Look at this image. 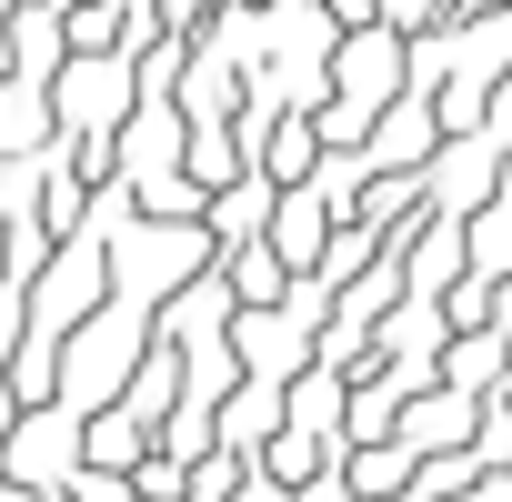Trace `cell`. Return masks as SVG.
Segmentation results:
<instances>
[{
  "instance_id": "6da1fadb",
  "label": "cell",
  "mask_w": 512,
  "mask_h": 502,
  "mask_svg": "<svg viewBox=\"0 0 512 502\" xmlns=\"http://www.w3.org/2000/svg\"><path fill=\"white\" fill-rule=\"evenodd\" d=\"M402 91H412V41H402L392 21H362V31L332 41V71H322V111H312V121H322L332 151H362L372 121H382Z\"/></svg>"
},
{
  "instance_id": "7a4b0ae2",
  "label": "cell",
  "mask_w": 512,
  "mask_h": 502,
  "mask_svg": "<svg viewBox=\"0 0 512 502\" xmlns=\"http://www.w3.org/2000/svg\"><path fill=\"white\" fill-rule=\"evenodd\" d=\"M221 262V241H211V221H121V241H111V302H141V312H161L181 282H201Z\"/></svg>"
},
{
  "instance_id": "3957f363",
  "label": "cell",
  "mask_w": 512,
  "mask_h": 502,
  "mask_svg": "<svg viewBox=\"0 0 512 502\" xmlns=\"http://www.w3.org/2000/svg\"><path fill=\"white\" fill-rule=\"evenodd\" d=\"M161 342V312H141V302H111V312H91L71 342H61V402H81V412H111L121 392H131V372H141V352Z\"/></svg>"
},
{
  "instance_id": "277c9868",
  "label": "cell",
  "mask_w": 512,
  "mask_h": 502,
  "mask_svg": "<svg viewBox=\"0 0 512 502\" xmlns=\"http://www.w3.org/2000/svg\"><path fill=\"white\" fill-rule=\"evenodd\" d=\"M141 111V51H71V71L51 81V121H61V141H81V151H101L111 161V131ZM121 181V171H111Z\"/></svg>"
},
{
  "instance_id": "5b68a950",
  "label": "cell",
  "mask_w": 512,
  "mask_h": 502,
  "mask_svg": "<svg viewBox=\"0 0 512 502\" xmlns=\"http://www.w3.org/2000/svg\"><path fill=\"white\" fill-rule=\"evenodd\" d=\"M81 462H91V412H81V402H31V412L11 422V442H0L11 492H61Z\"/></svg>"
},
{
  "instance_id": "8992f818",
  "label": "cell",
  "mask_w": 512,
  "mask_h": 502,
  "mask_svg": "<svg viewBox=\"0 0 512 502\" xmlns=\"http://www.w3.org/2000/svg\"><path fill=\"white\" fill-rule=\"evenodd\" d=\"M452 131H442V111H432V91H402L382 121H372V141H362V171L372 181H412V171H432V151H442Z\"/></svg>"
},
{
  "instance_id": "52a82bcc",
  "label": "cell",
  "mask_w": 512,
  "mask_h": 502,
  "mask_svg": "<svg viewBox=\"0 0 512 502\" xmlns=\"http://www.w3.org/2000/svg\"><path fill=\"white\" fill-rule=\"evenodd\" d=\"M502 161H512V151H502L492 131H452V141L432 151V171H422V191H432V211H452V221H472V211H482V201L502 191Z\"/></svg>"
},
{
  "instance_id": "ba28073f",
  "label": "cell",
  "mask_w": 512,
  "mask_h": 502,
  "mask_svg": "<svg viewBox=\"0 0 512 502\" xmlns=\"http://www.w3.org/2000/svg\"><path fill=\"white\" fill-rule=\"evenodd\" d=\"M111 171H121V181L191 171V111H181V101H141V111L111 131Z\"/></svg>"
},
{
  "instance_id": "9c48e42d",
  "label": "cell",
  "mask_w": 512,
  "mask_h": 502,
  "mask_svg": "<svg viewBox=\"0 0 512 502\" xmlns=\"http://www.w3.org/2000/svg\"><path fill=\"white\" fill-rule=\"evenodd\" d=\"M332 231H342V211L322 201V181H302V191H282V201H272V231H262V241L282 251L292 272H322V251H332Z\"/></svg>"
},
{
  "instance_id": "30bf717a",
  "label": "cell",
  "mask_w": 512,
  "mask_h": 502,
  "mask_svg": "<svg viewBox=\"0 0 512 502\" xmlns=\"http://www.w3.org/2000/svg\"><path fill=\"white\" fill-rule=\"evenodd\" d=\"M472 422H482V402H472V392H452V382H432V392H412V402H402L392 442H412V452L432 462V452H462V442H472Z\"/></svg>"
},
{
  "instance_id": "8fae6325",
  "label": "cell",
  "mask_w": 512,
  "mask_h": 502,
  "mask_svg": "<svg viewBox=\"0 0 512 502\" xmlns=\"http://www.w3.org/2000/svg\"><path fill=\"white\" fill-rule=\"evenodd\" d=\"M11 61H21V81H61V71H71L61 0H11Z\"/></svg>"
},
{
  "instance_id": "7c38bea8",
  "label": "cell",
  "mask_w": 512,
  "mask_h": 502,
  "mask_svg": "<svg viewBox=\"0 0 512 502\" xmlns=\"http://www.w3.org/2000/svg\"><path fill=\"white\" fill-rule=\"evenodd\" d=\"M322 161H332L322 121H312V111H282V121H272V141H262V161H251V171H262L272 191H302V181H322Z\"/></svg>"
},
{
  "instance_id": "4fadbf2b",
  "label": "cell",
  "mask_w": 512,
  "mask_h": 502,
  "mask_svg": "<svg viewBox=\"0 0 512 502\" xmlns=\"http://www.w3.org/2000/svg\"><path fill=\"white\" fill-rule=\"evenodd\" d=\"M221 282H231V302H241V312H272V302H292V282H302V272L282 262L272 241H231V251H221Z\"/></svg>"
},
{
  "instance_id": "5bb4252c",
  "label": "cell",
  "mask_w": 512,
  "mask_h": 502,
  "mask_svg": "<svg viewBox=\"0 0 512 502\" xmlns=\"http://www.w3.org/2000/svg\"><path fill=\"white\" fill-rule=\"evenodd\" d=\"M502 372H512V332H452V342H442V382H452V392L492 402Z\"/></svg>"
},
{
  "instance_id": "9a60e30c",
  "label": "cell",
  "mask_w": 512,
  "mask_h": 502,
  "mask_svg": "<svg viewBox=\"0 0 512 502\" xmlns=\"http://www.w3.org/2000/svg\"><path fill=\"white\" fill-rule=\"evenodd\" d=\"M51 81H0V161H31L51 151Z\"/></svg>"
},
{
  "instance_id": "2e32d148",
  "label": "cell",
  "mask_w": 512,
  "mask_h": 502,
  "mask_svg": "<svg viewBox=\"0 0 512 502\" xmlns=\"http://www.w3.org/2000/svg\"><path fill=\"white\" fill-rule=\"evenodd\" d=\"M272 201H282V191H272L262 171H241V181H221V191H211V211H201V221H211V241L231 251V241H262V231H272Z\"/></svg>"
},
{
  "instance_id": "e0dca14e",
  "label": "cell",
  "mask_w": 512,
  "mask_h": 502,
  "mask_svg": "<svg viewBox=\"0 0 512 502\" xmlns=\"http://www.w3.org/2000/svg\"><path fill=\"white\" fill-rule=\"evenodd\" d=\"M131 211H141V221H201L211 191H201L191 171H151V181H131Z\"/></svg>"
},
{
  "instance_id": "ac0fdd59",
  "label": "cell",
  "mask_w": 512,
  "mask_h": 502,
  "mask_svg": "<svg viewBox=\"0 0 512 502\" xmlns=\"http://www.w3.org/2000/svg\"><path fill=\"white\" fill-rule=\"evenodd\" d=\"M372 21H392L402 41H422V31H442V21H462V0H382Z\"/></svg>"
},
{
  "instance_id": "d6986e66",
  "label": "cell",
  "mask_w": 512,
  "mask_h": 502,
  "mask_svg": "<svg viewBox=\"0 0 512 502\" xmlns=\"http://www.w3.org/2000/svg\"><path fill=\"white\" fill-rule=\"evenodd\" d=\"M231 502H292V482H282V472H262V462H251V472L231 482Z\"/></svg>"
},
{
  "instance_id": "ffe728a7",
  "label": "cell",
  "mask_w": 512,
  "mask_h": 502,
  "mask_svg": "<svg viewBox=\"0 0 512 502\" xmlns=\"http://www.w3.org/2000/svg\"><path fill=\"white\" fill-rule=\"evenodd\" d=\"M492 332H512V272L492 282Z\"/></svg>"
},
{
  "instance_id": "44dd1931",
  "label": "cell",
  "mask_w": 512,
  "mask_h": 502,
  "mask_svg": "<svg viewBox=\"0 0 512 502\" xmlns=\"http://www.w3.org/2000/svg\"><path fill=\"white\" fill-rule=\"evenodd\" d=\"M0 81H21V61H11V11H0Z\"/></svg>"
},
{
  "instance_id": "7402d4cb",
  "label": "cell",
  "mask_w": 512,
  "mask_h": 502,
  "mask_svg": "<svg viewBox=\"0 0 512 502\" xmlns=\"http://www.w3.org/2000/svg\"><path fill=\"white\" fill-rule=\"evenodd\" d=\"M31 502H71V492H31Z\"/></svg>"
},
{
  "instance_id": "603a6c76",
  "label": "cell",
  "mask_w": 512,
  "mask_h": 502,
  "mask_svg": "<svg viewBox=\"0 0 512 502\" xmlns=\"http://www.w3.org/2000/svg\"><path fill=\"white\" fill-rule=\"evenodd\" d=\"M502 402H512V372H502Z\"/></svg>"
}]
</instances>
